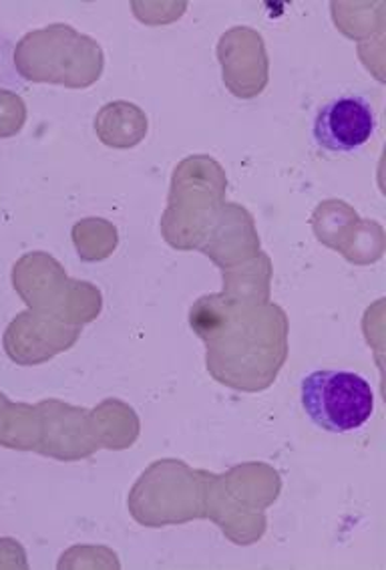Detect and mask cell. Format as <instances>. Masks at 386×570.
I'll return each mask as SVG.
<instances>
[{"instance_id": "2", "label": "cell", "mask_w": 386, "mask_h": 570, "mask_svg": "<svg viewBox=\"0 0 386 570\" xmlns=\"http://www.w3.org/2000/svg\"><path fill=\"white\" fill-rule=\"evenodd\" d=\"M375 106L363 96H340L318 109L313 138L318 148L330 154H355L376 134Z\"/></svg>"}, {"instance_id": "1", "label": "cell", "mask_w": 386, "mask_h": 570, "mask_svg": "<svg viewBox=\"0 0 386 570\" xmlns=\"http://www.w3.org/2000/svg\"><path fill=\"white\" fill-rule=\"evenodd\" d=\"M300 402L310 422L328 433L358 432L375 413V391L353 371L323 370L306 375Z\"/></svg>"}]
</instances>
